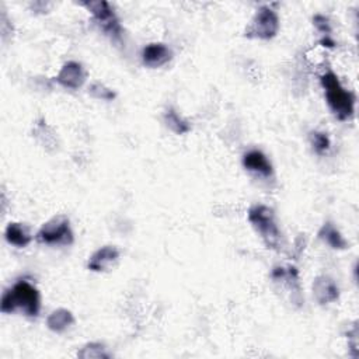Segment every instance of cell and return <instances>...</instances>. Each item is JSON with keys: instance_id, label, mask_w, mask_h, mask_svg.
Wrapping results in <instances>:
<instances>
[{"instance_id": "obj_1", "label": "cell", "mask_w": 359, "mask_h": 359, "mask_svg": "<svg viewBox=\"0 0 359 359\" xmlns=\"http://www.w3.org/2000/svg\"><path fill=\"white\" fill-rule=\"evenodd\" d=\"M0 311L3 314L21 311L29 318H36L41 313V293L38 287L27 278L17 279L3 292Z\"/></svg>"}, {"instance_id": "obj_2", "label": "cell", "mask_w": 359, "mask_h": 359, "mask_svg": "<svg viewBox=\"0 0 359 359\" xmlns=\"http://www.w3.org/2000/svg\"><path fill=\"white\" fill-rule=\"evenodd\" d=\"M320 84L324 90L325 102L332 112V115L345 122L355 115V104L356 97L351 90H346L337 73L332 70H327L320 76Z\"/></svg>"}, {"instance_id": "obj_3", "label": "cell", "mask_w": 359, "mask_h": 359, "mask_svg": "<svg viewBox=\"0 0 359 359\" xmlns=\"http://www.w3.org/2000/svg\"><path fill=\"white\" fill-rule=\"evenodd\" d=\"M247 219L266 248L280 250L282 233L272 208L264 203L251 205L247 212Z\"/></svg>"}, {"instance_id": "obj_4", "label": "cell", "mask_w": 359, "mask_h": 359, "mask_svg": "<svg viewBox=\"0 0 359 359\" xmlns=\"http://www.w3.org/2000/svg\"><path fill=\"white\" fill-rule=\"evenodd\" d=\"M35 240L45 245H72L74 233L66 215H56L45 222L35 234Z\"/></svg>"}, {"instance_id": "obj_5", "label": "cell", "mask_w": 359, "mask_h": 359, "mask_svg": "<svg viewBox=\"0 0 359 359\" xmlns=\"http://www.w3.org/2000/svg\"><path fill=\"white\" fill-rule=\"evenodd\" d=\"M91 15L100 29L114 41H119L122 36V25L111 4L105 0H87L79 3Z\"/></svg>"}, {"instance_id": "obj_6", "label": "cell", "mask_w": 359, "mask_h": 359, "mask_svg": "<svg viewBox=\"0 0 359 359\" xmlns=\"http://www.w3.org/2000/svg\"><path fill=\"white\" fill-rule=\"evenodd\" d=\"M280 28V21L278 13L269 6H261L250 24L244 29V36L250 39L269 41L276 36Z\"/></svg>"}, {"instance_id": "obj_7", "label": "cell", "mask_w": 359, "mask_h": 359, "mask_svg": "<svg viewBox=\"0 0 359 359\" xmlns=\"http://www.w3.org/2000/svg\"><path fill=\"white\" fill-rule=\"evenodd\" d=\"M271 278L275 283L283 286L287 290L292 304H294L296 307H300L303 304L304 299H303V293H302L300 276H299V271L294 265L273 266L271 271Z\"/></svg>"}, {"instance_id": "obj_8", "label": "cell", "mask_w": 359, "mask_h": 359, "mask_svg": "<svg viewBox=\"0 0 359 359\" xmlns=\"http://www.w3.org/2000/svg\"><path fill=\"white\" fill-rule=\"evenodd\" d=\"M87 79L84 66L77 60H67L62 65L60 70L55 76V83L67 90H79L83 87Z\"/></svg>"}, {"instance_id": "obj_9", "label": "cell", "mask_w": 359, "mask_h": 359, "mask_svg": "<svg viewBox=\"0 0 359 359\" xmlns=\"http://www.w3.org/2000/svg\"><path fill=\"white\" fill-rule=\"evenodd\" d=\"M241 164L245 171L261 178L268 180L273 177V165L268 156L259 149L247 150L241 157Z\"/></svg>"}, {"instance_id": "obj_10", "label": "cell", "mask_w": 359, "mask_h": 359, "mask_svg": "<svg viewBox=\"0 0 359 359\" xmlns=\"http://www.w3.org/2000/svg\"><path fill=\"white\" fill-rule=\"evenodd\" d=\"M142 63L149 69H158L172 59V50L164 42H150L142 48Z\"/></svg>"}, {"instance_id": "obj_11", "label": "cell", "mask_w": 359, "mask_h": 359, "mask_svg": "<svg viewBox=\"0 0 359 359\" xmlns=\"http://www.w3.org/2000/svg\"><path fill=\"white\" fill-rule=\"evenodd\" d=\"M119 257L121 250L116 245H102L88 257L87 269L91 272H105L118 262Z\"/></svg>"}, {"instance_id": "obj_12", "label": "cell", "mask_w": 359, "mask_h": 359, "mask_svg": "<svg viewBox=\"0 0 359 359\" xmlns=\"http://www.w3.org/2000/svg\"><path fill=\"white\" fill-rule=\"evenodd\" d=\"M311 292L316 302L321 306L331 304L339 299V287L328 275H318L311 283Z\"/></svg>"}, {"instance_id": "obj_13", "label": "cell", "mask_w": 359, "mask_h": 359, "mask_svg": "<svg viewBox=\"0 0 359 359\" xmlns=\"http://www.w3.org/2000/svg\"><path fill=\"white\" fill-rule=\"evenodd\" d=\"M4 238L10 245L17 248H25L32 241V233L29 226L21 222H10L4 229Z\"/></svg>"}, {"instance_id": "obj_14", "label": "cell", "mask_w": 359, "mask_h": 359, "mask_svg": "<svg viewBox=\"0 0 359 359\" xmlns=\"http://www.w3.org/2000/svg\"><path fill=\"white\" fill-rule=\"evenodd\" d=\"M317 237L327 244L330 248L337 251H344L349 247V243L344 237V234L339 231V229L332 222H324L321 227L317 231Z\"/></svg>"}, {"instance_id": "obj_15", "label": "cell", "mask_w": 359, "mask_h": 359, "mask_svg": "<svg viewBox=\"0 0 359 359\" xmlns=\"http://www.w3.org/2000/svg\"><path fill=\"white\" fill-rule=\"evenodd\" d=\"M45 323H46V327L49 331H52L55 334H62V332L67 331L76 323V318L70 310L59 307V309L52 310L48 314Z\"/></svg>"}, {"instance_id": "obj_16", "label": "cell", "mask_w": 359, "mask_h": 359, "mask_svg": "<svg viewBox=\"0 0 359 359\" xmlns=\"http://www.w3.org/2000/svg\"><path fill=\"white\" fill-rule=\"evenodd\" d=\"M163 122L168 130L175 135H187L191 132V122L184 118L174 107H167L163 112Z\"/></svg>"}, {"instance_id": "obj_17", "label": "cell", "mask_w": 359, "mask_h": 359, "mask_svg": "<svg viewBox=\"0 0 359 359\" xmlns=\"http://www.w3.org/2000/svg\"><path fill=\"white\" fill-rule=\"evenodd\" d=\"M32 136L48 151H53L57 147V136H56L53 128L49 126L43 118H41L35 123V126L32 129Z\"/></svg>"}, {"instance_id": "obj_18", "label": "cell", "mask_w": 359, "mask_h": 359, "mask_svg": "<svg viewBox=\"0 0 359 359\" xmlns=\"http://www.w3.org/2000/svg\"><path fill=\"white\" fill-rule=\"evenodd\" d=\"M77 358L80 359H109L111 353L104 342L100 341H91L84 344L77 351Z\"/></svg>"}, {"instance_id": "obj_19", "label": "cell", "mask_w": 359, "mask_h": 359, "mask_svg": "<svg viewBox=\"0 0 359 359\" xmlns=\"http://www.w3.org/2000/svg\"><path fill=\"white\" fill-rule=\"evenodd\" d=\"M309 143L311 150L317 156H324L331 149V139L327 132L323 130H310L309 132Z\"/></svg>"}, {"instance_id": "obj_20", "label": "cell", "mask_w": 359, "mask_h": 359, "mask_svg": "<svg viewBox=\"0 0 359 359\" xmlns=\"http://www.w3.org/2000/svg\"><path fill=\"white\" fill-rule=\"evenodd\" d=\"M88 95H91L93 98L95 100H101V101H112L116 98V93L107 87L104 83L101 81H93L90 86H88V90H87Z\"/></svg>"}, {"instance_id": "obj_21", "label": "cell", "mask_w": 359, "mask_h": 359, "mask_svg": "<svg viewBox=\"0 0 359 359\" xmlns=\"http://www.w3.org/2000/svg\"><path fill=\"white\" fill-rule=\"evenodd\" d=\"M313 24H314L316 29L323 36H331L332 27H331V21H330V18L327 15H324V14H314L313 15Z\"/></svg>"}, {"instance_id": "obj_22", "label": "cell", "mask_w": 359, "mask_h": 359, "mask_svg": "<svg viewBox=\"0 0 359 359\" xmlns=\"http://www.w3.org/2000/svg\"><path fill=\"white\" fill-rule=\"evenodd\" d=\"M358 324L353 323V325L346 331V339H348V348L351 351V356H358Z\"/></svg>"}, {"instance_id": "obj_23", "label": "cell", "mask_w": 359, "mask_h": 359, "mask_svg": "<svg viewBox=\"0 0 359 359\" xmlns=\"http://www.w3.org/2000/svg\"><path fill=\"white\" fill-rule=\"evenodd\" d=\"M0 28H1V39L3 41H7V38L13 36L14 28H13V24L10 22L7 13L4 10H1V15H0Z\"/></svg>"}, {"instance_id": "obj_24", "label": "cell", "mask_w": 359, "mask_h": 359, "mask_svg": "<svg viewBox=\"0 0 359 359\" xmlns=\"http://www.w3.org/2000/svg\"><path fill=\"white\" fill-rule=\"evenodd\" d=\"M320 43H321L323 46H325V48H334V46H335V41H334L331 36H323L321 41H320Z\"/></svg>"}]
</instances>
